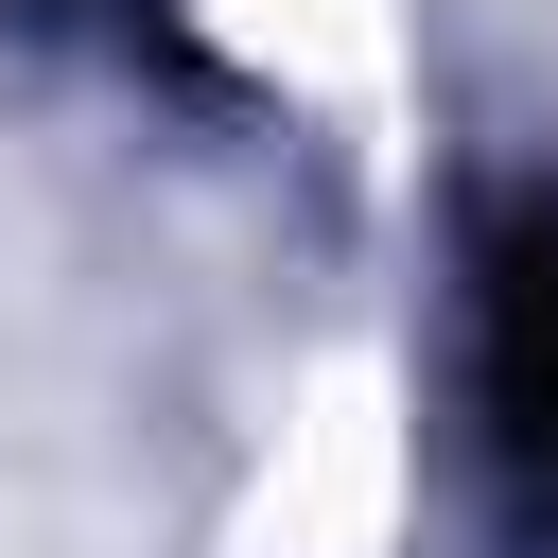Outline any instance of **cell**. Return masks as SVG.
<instances>
[{"label":"cell","mask_w":558,"mask_h":558,"mask_svg":"<svg viewBox=\"0 0 558 558\" xmlns=\"http://www.w3.org/2000/svg\"><path fill=\"white\" fill-rule=\"evenodd\" d=\"M87 17H140V0H87Z\"/></svg>","instance_id":"cell-2"},{"label":"cell","mask_w":558,"mask_h":558,"mask_svg":"<svg viewBox=\"0 0 558 558\" xmlns=\"http://www.w3.org/2000/svg\"><path fill=\"white\" fill-rule=\"evenodd\" d=\"M471 436L523 558H558V192H506L471 227Z\"/></svg>","instance_id":"cell-1"}]
</instances>
